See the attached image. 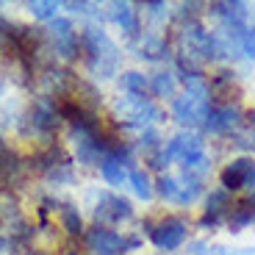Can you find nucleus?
<instances>
[{"mask_svg": "<svg viewBox=\"0 0 255 255\" xmlns=\"http://www.w3.org/2000/svg\"><path fill=\"white\" fill-rule=\"evenodd\" d=\"M81 61L92 81H114L125 70V47L100 22H86L81 28Z\"/></svg>", "mask_w": 255, "mask_h": 255, "instance_id": "1", "label": "nucleus"}, {"mask_svg": "<svg viewBox=\"0 0 255 255\" xmlns=\"http://www.w3.org/2000/svg\"><path fill=\"white\" fill-rule=\"evenodd\" d=\"M166 158L172 164V169H183V172H194L203 180L211 175H217V147L211 144L200 130H172L166 133Z\"/></svg>", "mask_w": 255, "mask_h": 255, "instance_id": "2", "label": "nucleus"}, {"mask_svg": "<svg viewBox=\"0 0 255 255\" xmlns=\"http://www.w3.org/2000/svg\"><path fill=\"white\" fill-rule=\"evenodd\" d=\"M111 125L122 133L139 136L150 128H164L169 122L166 106L155 103L153 97H136V95H117L109 103Z\"/></svg>", "mask_w": 255, "mask_h": 255, "instance_id": "3", "label": "nucleus"}, {"mask_svg": "<svg viewBox=\"0 0 255 255\" xmlns=\"http://www.w3.org/2000/svg\"><path fill=\"white\" fill-rule=\"evenodd\" d=\"M136 228L161 255H175L194 239V217L183 211H164L155 217H141Z\"/></svg>", "mask_w": 255, "mask_h": 255, "instance_id": "4", "label": "nucleus"}, {"mask_svg": "<svg viewBox=\"0 0 255 255\" xmlns=\"http://www.w3.org/2000/svg\"><path fill=\"white\" fill-rule=\"evenodd\" d=\"M211 103L214 100H211L208 89V75L191 78V81L180 83V92L166 103V117L175 125V130H200Z\"/></svg>", "mask_w": 255, "mask_h": 255, "instance_id": "5", "label": "nucleus"}, {"mask_svg": "<svg viewBox=\"0 0 255 255\" xmlns=\"http://www.w3.org/2000/svg\"><path fill=\"white\" fill-rule=\"evenodd\" d=\"M205 191H208V180L194 172L169 169L164 175H155V200L164 203L169 211L189 214V208H200Z\"/></svg>", "mask_w": 255, "mask_h": 255, "instance_id": "6", "label": "nucleus"}, {"mask_svg": "<svg viewBox=\"0 0 255 255\" xmlns=\"http://www.w3.org/2000/svg\"><path fill=\"white\" fill-rule=\"evenodd\" d=\"M89 214H92V225L120 228V225L136 222V203L130 197H125L122 191L92 189L89 191Z\"/></svg>", "mask_w": 255, "mask_h": 255, "instance_id": "7", "label": "nucleus"}, {"mask_svg": "<svg viewBox=\"0 0 255 255\" xmlns=\"http://www.w3.org/2000/svg\"><path fill=\"white\" fill-rule=\"evenodd\" d=\"M233 203H236V197H233L230 191H225L222 186H208L203 203H200L197 217H194V233L211 239L214 233L225 230Z\"/></svg>", "mask_w": 255, "mask_h": 255, "instance_id": "8", "label": "nucleus"}, {"mask_svg": "<svg viewBox=\"0 0 255 255\" xmlns=\"http://www.w3.org/2000/svg\"><path fill=\"white\" fill-rule=\"evenodd\" d=\"M61 125V111H58V100L47 95L33 97L28 111L19 117V133L25 139H53V133Z\"/></svg>", "mask_w": 255, "mask_h": 255, "instance_id": "9", "label": "nucleus"}, {"mask_svg": "<svg viewBox=\"0 0 255 255\" xmlns=\"http://www.w3.org/2000/svg\"><path fill=\"white\" fill-rule=\"evenodd\" d=\"M242 120H244L242 103H211L208 114H205L203 125H200V133L219 150L242 128Z\"/></svg>", "mask_w": 255, "mask_h": 255, "instance_id": "10", "label": "nucleus"}, {"mask_svg": "<svg viewBox=\"0 0 255 255\" xmlns=\"http://www.w3.org/2000/svg\"><path fill=\"white\" fill-rule=\"evenodd\" d=\"M45 50L56 58V64H72L81 58V31L72 17H56L45 25Z\"/></svg>", "mask_w": 255, "mask_h": 255, "instance_id": "11", "label": "nucleus"}, {"mask_svg": "<svg viewBox=\"0 0 255 255\" xmlns=\"http://www.w3.org/2000/svg\"><path fill=\"white\" fill-rule=\"evenodd\" d=\"M130 56L136 58V61L147 64L150 70L153 67H164V64H172V36H169V31H164V28H147L141 31V36L136 39V42H130V45H122Z\"/></svg>", "mask_w": 255, "mask_h": 255, "instance_id": "12", "label": "nucleus"}, {"mask_svg": "<svg viewBox=\"0 0 255 255\" xmlns=\"http://www.w3.org/2000/svg\"><path fill=\"white\" fill-rule=\"evenodd\" d=\"M217 186L230 191L233 197L255 191V158L253 155H228L217 166Z\"/></svg>", "mask_w": 255, "mask_h": 255, "instance_id": "13", "label": "nucleus"}, {"mask_svg": "<svg viewBox=\"0 0 255 255\" xmlns=\"http://www.w3.org/2000/svg\"><path fill=\"white\" fill-rule=\"evenodd\" d=\"M103 22H111V25L120 31L122 45H130L141 36L144 31V19H141L139 3H128V0H114V3H106L103 6Z\"/></svg>", "mask_w": 255, "mask_h": 255, "instance_id": "14", "label": "nucleus"}, {"mask_svg": "<svg viewBox=\"0 0 255 255\" xmlns=\"http://www.w3.org/2000/svg\"><path fill=\"white\" fill-rule=\"evenodd\" d=\"M205 19H211V25H250L255 22V6L247 0H214L205 3Z\"/></svg>", "mask_w": 255, "mask_h": 255, "instance_id": "15", "label": "nucleus"}, {"mask_svg": "<svg viewBox=\"0 0 255 255\" xmlns=\"http://www.w3.org/2000/svg\"><path fill=\"white\" fill-rule=\"evenodd\" d=\"M83 250H86V255H128L125 230L89 225L83 233Z\"/></svg>", "mask_w": 255, "mask_h": 255, "instance_id": "16", "label": "nucleus"}, {"mask_svg": "<svg viewBox=\"0 0 255 255\" xmlns=\"http://www.w3.org/2000/svg\"><path fill=\"white\" fill-rule=\"evenodd\" d=\"M208 89L214 103H242V72L236 67H214L208 72Z\"/></svg>", "mask_w": 255, "mask_h": 255, "instance_id": "17", "label": "nucleus"}, {"mask_svg": "<svg viewBox=\"0 0 255 255\" xmlns=\"http://www.w3.org/2000/svg\"><path fill=\"white\" fill-rule=\"evenodd\" d=\"M147 78H150V97H153L155 103H161V106H166V103L180 92V78H178V72L172 70V64L147 70Z\"/></svg>", "mask_w": 255, "mask_h": 255, "instance_id": "18", "label": "nucleus"}, {"mask_svg": "<svg viewBox=\"0 0 255 255\" xmlns=\"http://www.w3.org/2000/svg\"><path fill=\"white\" fill-rule=\"evenodd\" d=\"M253 228H255V191L236 197V203L230 208L228 225H225L230 236H242L244 230H253Z\"/></svg>", "mask_w": 255, "mask_h": 255, "instance_id": "19", "label": "nucleus"}, {"mask_svg": "<svg viewBox=\"0 0 255 255\" xmlns=\"http://www.w3.org/2000/svg\"><path fill=\"white\" fill-rule=\"evenodd\" d=\"M128 189H130V200L139 203H155V175L147 166H133L128 175Z\"/></svg>", "mask_w": 255, "mask_h": 255, "instance_id": "20", "label": "nucleus"}, {"mask_svg": "<svg viewBox=\"0 0 255 255\" xmlns=\"http://www.w3.org/2000/svg\"><path fill=\"white\" fill-rule=\"evenodd\" d=\"M58 222H61V230L67 233L70 239H83V233H86V222H83V214L81 208H78L72 200H61V205H58Z\"/></svg>", "mask_w": 255, "mask_h": 255, "instance_id": "21", "label": "nucleus"}, {"mask_svg": "<svg viewBox=\"0 0 255 255\" xmlns=\"http://www.w3.org/2000/svg\"><path fill=\"white\" fill-rule=\"evenodd\" d=\"M117 86H120V95L150 97V78H147V70H139V67L122 70V75L117 78Z\"/></svg>", "mask_w": 255, "mask_h": 255, "instance_id": "22", "label": "nucleus"}, {"mask_svg": "<svg viewBox=\"0 0 255 255\" xmlns=\"http://www.w3.org/2000/svg\"><path fill=\"white\" fill-rule=\"evenodd\" d=\"M22 175V161H19V155L14 153V150H8V147H0V183H17V178Z\"/></svg>", "mask_w": 255, "mask_h": 255, "instance_id": "23", "label": "nucleus"}, {"mask_svg": "<svg viewBox=\"0 0 255 255\" xmlns=\"http://www.w3.org/2000/svg\"><path fill=\"white\" fill-rule=\"evenodd\" d=\"M25 8L31 11L33 19L45 22V25L61 17V3H56V0H31V3H25Z\"/></svg>", "mask_w": 255, "mask_h": 255, "instance_id": "24", "label": "nucleus"}, {"mask_svg": "<svg viewBox=\"0 0 255 255\" xmlns=\"http://www.w3.org/2000/svg\"><path fill=\"white\" fill-rule=\"evenodd\" d=\"M239 47H242V61H244V67L255 64V22L239 28Z\"/></svg>", "mask_w": 255, "mask_h": 255, "instance_id": "25", "label": "nucleus"}, {"mask_svg": "<svg viewBox=\"0 0 255 255\" xmlns=\"http://www.w3.org/2000/svg\"><path fill=\"white\" fill-rule=\"evenodd\" d=\"M242 128H244V130H253V133H255V106H250V109H244Z\"/></svg>", "mask_w": 255, "mask_h": 255, "instance_id": "26", "label": "nucleus"}, {"mask_svg": "<svg viewBox=\"0 0 255 255\" xmlns=\"http://www.w3.org/2000/svg\"><path fill=\"white\" fill-rule=\"evenodd\" d=\"M61 255H83V253H78L75 247H67V250H64V253H61Z\"/></svg>", "mask_w": 255, "mask_h": 255, "instance_id": "27", "label": "nucleus"}, {"mask_svg": "<svg viewBox=\"0 0 255 255\" xmlns=\"http://www.w3.org/2000/svg\"><path fill=\"white\" fill-rule=\"evenodd\" d=\"M22 255H45V253H39V250H25Z\"/></svg>", "mask_w": 255, "mask_h": 255, "instance_id": "28", "label": "nucleus"}, {"mask_svg": "<svg viewBox=\"0 0 255 255\" xmlns=\"http://www.w3.org/2000/svg\"><path fill=\"white\" fill-rule=\"evenodd\" d=\"M0 8H3V3H0Z\"/></svg>", "mask_w": 255, "mask_h": 255, "instance_id": "29", "label": "nucleus"}, {"mask_svg": "<svg viewBox=\"0 0 255 255\" xmlns=\"http://www.w3.org/2000/svg\"><path fill=\"white\" fill-rule=\"evenodd\" d=\"M155 255H161V253H155Z\"/></svg>", "mask_w": 255, "mask_h": 255, "instance_id": "30", "label": "nucleus"}]
</instances>
